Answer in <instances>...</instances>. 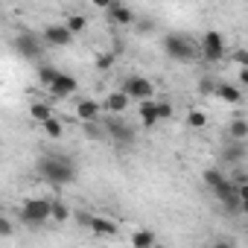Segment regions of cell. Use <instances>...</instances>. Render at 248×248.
<instances>
[{
  "label": "cell",
  "mask_w": 248,
  "mask_h": 248,
  "mask_svg": "<svg viewBox=\"0 0 248 248\" xmlns=\"http://www.w3.org/2000/svg\"><path fill=\"white\" fill-rule=\"evenodd\" d=\"M38 178L53 187H67L79 178V167L64 152H47L38 158Z\"/></svg>",
  "instance_id": "obj_1"
},
{
  "label": "cell",
  "mask_w": 248,
  "mask_h": 248,
  "mask_svg": "<svg viewBox=\"0 0 248 248\" xmlns=\"http://www.w3.org/2000/svg\"><path fill=\"white\" fill-rule=\"evenodd\" d=\"M161 50H164L172 62H181V64L199 59V44H196L190 35H184V32H167V35L161 38Z\"/></svg>",
  "instance_id": "obj_2"
},
{
  "label": "cell",
  "mask_w": 248,
  "mask_h": 248,
  "mask_svg": "<svg viewBox=\"0 0 248 248\" xmlns=\"http://www.w3.org/2000/svg\"><path fill=\"white\" fill-rule=\"evenodd\" d=\"M99 126L105 132V140L117 143V146H135L138 132L132 123H126L123 117H99Z\"/></svg>",
  "instance_id": "obj_3"
},
{
  "label": "cell",
  "mask_w": 248,
  "mask_h": 248,
  "mask_svg": "<svg viewBox=\"0 0 248 248\" xmlns=\"http://www.w3.org/2000/svg\"><path fill=\"white\" fill-rule=\"evenodd\" d=\"M12 47H15V53H18L21 59H27V62H38V59L44 56V50H47V44H44V38H41L38 30H21V32L12 38Z\"/></svg>",
  "instance_id": "obj_4"
},
{
  "label": "cell",
  "mask_w": 248,
  "mask_h": 248,
  "mask_svg": "<svg viewBox=\"0 0 248 248\" xmlns=\"http://www.w3.org/2000/svg\"><path fill=\"white\" fill-rule=\"evenodd\" d=\"M50 199H27L24 204H21V210H18V216H21V222L24 225H30V228H41L47 219H50Z\"/></svg>",
  "instance_id": "obj_5"
},
{
  "label": "cell",
  "mask_w": 248,
  "mask_h": 248,
  "mask_svg": "<svg viewBox=\"0 0 248 248\" xmlns=\"http://www.w3.org/2000/svg\"><path fill=\"white\" fill-rule=\"evenodd\" d=\"M199 56H202L204 62H210V64L225 62V56H228L225 35H222V32H216V30L204 32V35H202V44H199Z\"/></svg>",
  "instance_id": "obj_6"
},
{
  "label": "cell",
  "mask_w": 248,
  "mask_h": 248,
  "mask_svg": "<svg viewBox=\"0 0 248 248\" xmlns=\"http://www.w3.org/2000/svg\"><path fill=\"white\" fill-rule=\"evenodd\" d=\"M129 99H138V102H146V99H155V85L146 79V76H126L120 88Z\"/></svg>",
  "instance_id": "obj_7"
},
{
  "label": "cell",
  "mask_w": 248,
  "mask_h": 248,
  "mask_svg": "<svg viewBox=\"0 0 248 248\" xmlns=\"http://www.w3.org/2000/svg\"><path fill=\"white\" fill-rule=\"evenodd\" d=\"M41 38H44L47 47H70V44H73V35H70L62 24H47V27L41 30Z\"/></svg>",
  "instance_id": "obj_8"
},
{
  "label": "cell",
  "mask_w": 248,
  "mask_h": 248,
  "mask_svg": "<svg viewBox=\"0 0 248 248\" xmlns=\"http://www.w3.org/2000/svg\"><path fill=\"white\" fill-rule=\"evenodd\" d=\"M129 105H132V99L123 93V91H111V93L99 102V108H102L108 117H120L123 111H129Z\"/></svg>",
  "instance_id": "obj_9"
},
{
  "label": "cell",
  "mask_w": 248,
  "mask_h": 248,
  "mask_svg": "<svg viewBox=\"0 0 248 248\" xmlns=\"http://www.w3.org/2000/svg\"><path fill=\"white\" fill-rule=\"evenodd\" d=\"M105 12H108V21H111V24H120V27H135V21H138V15H135L129 6L117 3V0L105 6Z\"/></svg>",
  "instance_id": "obj_10"
},
{
  "label": "cell",
  "mask_w": 248,
  "mask_h": 248,
  "mask_svg": "<svg viewBox=\"0 0 248 248\" xmlns=\"http://www.w3.org/2000/svg\"><path fill=\"white\" fill-rule=\"evenodd\" d=\"M242 161H245V143L225 140V146H222V164H228V167H242Z\"/></svg>",
  "instance_id": "obj_11"
},
{
  "label": "cell",
  "mask_w": 248,
  "mask_h": 248,
  "mask_svg": "<svg viewBox=\"0 0 248 248\" xmlns=\"http://www.w3.org/2000/svg\"><path fill=\"white\" fill-rule=\"evenodd\" d=\"M76 117H79L82 123H99L102 108H99L96 99H79V105H76Z\"/></svg>",
  "instance_id": "obj_12"
},
{
  "label": "cell",
  "mask_w": 248,
  "mask_h": 248,
  "mask_svg": "<svg viewBox=\"0 0 248 248\" xmlns=\"http://www.w3.org/2000/svg\"><path fill=\"white\" fill-rule=\"evenodd\" d=\"M213 96H219V99L228 102V105H239V102H242V91H239L233 82H216Z\"/></svg>",
  "instance_id": "obj_13"
},
{
  "label": "cell",
  "mask_w": 248,
  "mask_h": 248,
  "mask_svg": "<svg viewBox=\"0 0 248 248\" xmlns=\"http://www.w3.org/2000/svg\"><path fill=\"white\" fill-rule=\"evenodd\" d=\"M76 88H79V82H76L70 73H59L56 82L50 85V93H56V96H70V93H76Z\"/></svg>",
  "instance_id": "obj_14"
},
{
  "label": "cell",
  "mask_w": 248,
  "mask_h": 248,
  "mask_svg": "<svg viewBox=\"0 0 248 248\" xmlns=\"http://www.w3.org/2000/svg\"><path fill=\"white\" fill-rule=\"evenodd\" d=\"M88 228L96 233V236H117V222L114 219H105V216H91V222H88Z\"/></svg>",
  "instance_id": "obj_15"
},
{
  "label": "cell",
  "mask_w": 248,
  "mask_h": 248,
  "mask_svg": "<svg viewBox=\"0 0 248 248\" xmlns=\"http://www.w3.org/2000/svg\"><path fill=\"white\" fill-rule=\"evenodd\" d=\"M248 138V120L242 114H236L231 123H228V140H236V143H245Z\"/></svg>",
  "instance_id": "obj_16"
},
{
  "label": "cell",
  "mask_w": 248,
  "mask_h": 248,
  "mask_svg": "<svg viewBox=\"0 0 248 248\" xmlns=\"http://www.w3.org/2000/svg\"><path fill=\"white\" fill-rule=\"evenodd\" d=\"M158 99H146L138 105V114H140V123H143V129H152L155 123H158V108H155Z\"/></svg>",
  "instance_id": "obj_17"
},
{
  "label": "cell",
  "mask_w": 248,
  "mask_h": 248,
  "mask_svg": "<svg viewBox=\"0 0 248 248\" xmlns=\"http://www.w3.org/2000/svg\"><path fill=\"white\" fill-rule=\"evenodd\" d=\"M155 242H158V236H155V231H149V228H140V231L132 233V248H152Z\"/></svg>",
  "instance_id": "obj_18"
},
{
  "label": "cell",
  "mask_w": 248,
  "mask_h": 248,
  "mask_svg": "<svg viewBox=\"0 0 248 248\" xmlns=\"http://www.w3.org/2000/svg\"><path fill=\"white\" fill-rule=\"evenodd\" d=\"M62 27L76 38V35H82V32L88 30V18H85V15H70V18H64V21H62Z\"/></svg>",
  "instance_id": "obj_19"
},
{
  "label": "cell",
  "mask_w": 248,
  "mask_h": 248,
  "mask_svg": "<svg viewBox=\"0 0 248 248\" xmlns=\"http://www.w3.org/2000/svg\"><path fill=\"white\" fill-rule=\"evenodd\" d=\"M41 129H44V135H47L50 140H62V135H64V126H62L59 117H50L47 123H41Z\"/></svg>",
  "instance_id": "obj_20"
},
{
  "label": "cell",
  "mask_w": 248,
  "mask_h": 248,
  "mask_svg": "<svg viewBox=\"0 0 248 248\" xmlns=\"http://www.w3.org/2000/svg\"><path fill=\"white\" fill-rule=\"evenodd\" d=\"M30 117H32L35 123H47V120L53 117V108H50L47 102H32V105H30Z\"/></svg>",
  "instance_id": "obj_21"
},
{
  "label": "cell",
  "mask_w": 248,
  "mask_h": 248,
  "mask_svg": "<svg viewBox=\"0 0 248 248\" xmlns=\"http://www.w3.org/2000/svg\"><path fill=\"white\" fill-rule=\"evenodd\" d=\"M59 73H62V70H59V67H53V64H38V82H41V85H47V88L56 82V76H59Z\"/></svg>",
  "instance_id": "obj_22"
},
{
  "label": "cell",
  "mask_w": 248,
  "mask_h": 248,
  "mask_svg": "<svg viewBox=\"0 0 248 248\" xmlns=\"http://www.w3.org/2000/svg\"><path fill=\"white\" fill-rule=\"evenodd\" d=\"M73 216V210L64 204V202H53L50 204V219H56V222H67Z\"/></svg>",
  "instance_id": "obj_23"
},
{
  "label": "cell",
  "mask_w": 248,
  "mask_h": 248,
  "mask_svg": "<svg viewBox=\"0 0 248 248\" xmlns=\"http://www.w3.org/2000/svg\"><path fill=\"white\" fill-rule=\"evenodd\" d=\"M82 132H85V138L88 140H105V132H102V126H99V123H82Z\"/></svg>",
  "instance_id": "obj_24"
},
{
  "label": "cell",
  "mask_w": 248,
  "mask_h": 248,
  "mask_svg": "<svg viewBox=\"0 0 248 248\" xmlns=\"http://www.w3.org/2000/svg\"><path fill=\"white\" fill-rule=\"evenodd\" d=\"M187 126H193V129H204V126H207V117H204V111L193 108V111L187 114Z\"/></svg>",
  "instance_id": "obj_25"
},
{
  "label": "cell",
  "mask_w": 248,
  "mask_h": 248,
  "mask_svg": "<svg viewBox=\"0 0 248 248\" xmlns=\"http://www.w3.org/2000/svg\"><path fill=\"white\" fill-rule=\"evenodd\" d=\"M213 91H216V79L202 76V79H199V93H202V96H213Z\"/></svg>",
  "instance_id": "obj_26"
},
{
  "label": "cell",
  "mask_w": 248,
  "mask_h": 248,
  "mask_svg": "<svg viewBox=\"0 0 248 248\" xmlns=\"http://www.w3.org/2000/svg\"><path fill=\"white\" fill-rule=\"evenodd\" d=\"M155 108H158V123H161V120H172V117H175L172 102H155Z\"/></svg>",
  "instance_id": "obj_27"
},
{
  "label": "cell",
  "mask_w": 248,
  "mask_h": 248,
  "mask_svg": "<svg viewBox=\"0 0 248 248\" xmlns=\"http://www.w3.org/2000/svg\"><path fill=\"white\" fill-rule=\"evenodd\" d=\"M12 233H15V225H12L3 213H0V239H9Z\"/></svg>",
  "instance_id": "obj_28"
},
{
  "label": "cell",
  "mask_w": 248,
  "mask_h": 248,
  "mask_svg": "<svg viewBox=\"0 0 248 248\" xmlns=\"http://www.w3.org/2000/svg\"><path fill=\"white\" fill-rule=\"evenodd\" d=\"M231 62H233L236 67H248V53H245V47H239V50H233V56H231Z\"/></svg>",
  "instance_id": "obj_29"
},
{
  "label": "cell",
  "mask_w": 248,
  "mask_h": 248,
  "mask_svg": "<svg viewBox=\"0 0 248 248\" xmlns=\"http://www.w3.org/2000/svg\"><path fill=\"white\" fill-rule=\"evenodd\" d=\"M114 64V53H102L99 59H96V70H108Z\"/></svg>",
  "instance_id": "obj_30"
},
{
  "label": "cell",
  "mask_w": 248,
  "mask_h": 248,
  "mask_svg": "<svg viewBox=\"0 0 248 248\" xmlns=\"http://www.w3.org/2000/svg\"><path fill=\"white\" fill-rule=\"evenodd\" d=\"M135 30H138L140 35H146V32H152V24H149V21H140V24H135Z\"/></svg>",
  "instance_id": "obj_31"
},
{
  "label": "cell",
  "mask_w": 248,
  "mask_h": 248,
  "mask_svg": "<svg viewBox=\"0 0 248 248\" xmlns=\"http://www.w3.org/2000/svg\"><path fill=\"white\" fill-rule=\"evenodd\" d=\"M245 85H248V67H239V85H236V88L242 91Z\"/></svg>",
  "instance_id": "obj_32"
},
{
  "label": "cell",
  "mask_w": 248,
  "mask_h": 248,
  "mask_svg": "<svg viewBox=\"0 0 248 248\" xmlns=\"http://www.w3.org/2000/svg\"><path fill=\"white\" fill-rule=\"evenodd\" d=\"M73 216H76V222H79V225H88V222H91V213H85V210H76Z\"/></svg>",
  "instance_id": "obj_33"
},
{
  "label": "cell",
  "mask_w": 248,
  "mask_h": 248,
  "mask_svg": "<svg viewBox=\"0 0 248 248\" xmlns=\"http://www.w3.org/2000/svg\"><path fill=\"white\" fill-rule=\"evenodd\" d=\"M207 248H233V245H231L228 239H216V242H213V245H207Z\"/></svg>",
  "instance_id": "obj_34"
},
{
  "label": "cell",
  "mask_w": 248,
  "mask_h": 248,
  "mask_svg": "<svg viewBox=\"0 0 248 248\" xmlns=\"http://www.w3.org/2000/svg\"><path fill=\"white\" fill-rule=\"evenodd\" d=\"M152 248H167V245H161V242H155V245H152Z\"/></svg>",
  "instance_id": "obj_35"
}]
</instances>
